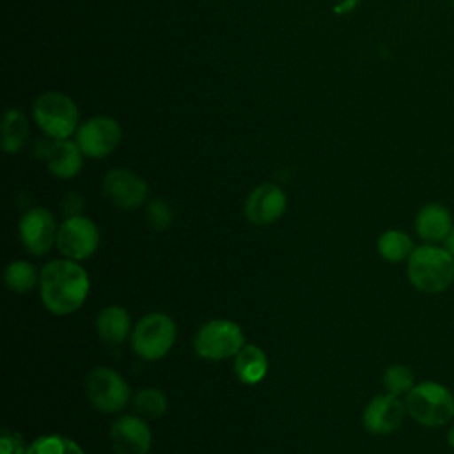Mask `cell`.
<instances>
[{
    "label": "cell",
    "instance_id": "obj_22",
    "mask_svg": "<svg viewBox=\"0 0 454 454\" xmlns=\"http://www.w3.org/2000/svg\"><path fill=\"white\" fill-rule=\"evenodd\" d=\"M383 387L388 394L397 395V397H406L408 392L417 385L415 381V372L404 365V364H392L385 369L383 372Z\"/></svg>",
    "mask_w": 454,
    "mask_h": 454
},
{
    "label": "cell",
    "instance_id": "obj_11",
    "mask_svg": "<svg viewBox=\"0 0 454 454\" xmlns=\"http://www.w3.org/2000/svg\"><path fill=\"white\" fill-rule=\"evenodd\" d=\"M59 227L46 207H32L20 220V238L27 252L44 255L57 243Z\"/></svg>",
    "mask_w": 454,
    "mask_h": 454
},
{
    "label": "cell",
    "instance_id": "obj_12",
    "mask_svg": "<svg viewBox=\"0 0 454 454\" xmlns=\"http://www.w3.org/2000/svg\"><path fill=\"white\" fill-rule=\"evenodd\" d=\"M103 193L119 209H137L147 197V184L128 168H112L103 177Z\"/></svg>",
    "mask_w": 454,
    "mask_h": 454
},
{
    "label": "cell",
    "instance_id": "obj_20",
    "mask_svg": "<svg viewBox=\"0 0 454 454\" xmlns=\"http://www.w3.org/2000/svg\"><path fill=\"white\" fill-rule=\"evenodd\" d=\"M2 149L5 153H18L28 137V122L27 117L20 110H7L2 119Z\"/></svg>",
    "mask_w": 454,
    "mask_h": 454
},
{
    "label": "cell",
    "instance_id": "obj_4",
    "mask_svg": "<svg viewBox=\"0 0 454 454\" xmlns=\"http://www.w3.org/2000/svg\"><path fill=\"white\" fill-rule=\"evenodd\" d=\"M176 340V325L163 312H151L138 319L131 333V348L144 360L163 358Z\"/></svg>",
    "mask_w": 454,
    "mask_h": 454
},
{
    "label": "cell",
    "instance_id": "obj_17",
    "mask_svg": "<svg viewBox=\"0 0 454 454\" xmlns=\"http://www.w3.org/2000/svg\"><path fill=\"white\" fill-rule=\"evenodd\" d=\"M129 314L121 305L105 307L96 319L98 339L110 348L122 344L129 333Z\"/></svg>",
    "mask_w": 454,
    "mask_h": 454
},
{
    "label": "cell",
    "instance_id": "obj_14",
    "mask_svg": "<svg viewBox=\"0 0 454 454\" xmlns=\"http://www.w3.org/2000/svg\"><path fill=\"white\" fill-rule=\"evenodd\" d=\"M287 206L284 190L271 183H262L254 188L245 200V215L255 225H270L277 222Z\"/></svg>",
    "mask_w": 454,
    "mask_h": 454
},
{
    "label": "cell",
    "instance_id": "obj_10",
    "mask_svg": "<svg viewBox=\"0 0 454 454\" xmlns=\"http://www.w3.org/2000/svg\"><path fill=\"white\" fill-rule=\"evenodd\" d=\"M74 142L83 156L103 158L110 154L121 142V126L115 119L106 115L92 117L78 128Z\"/></svg>",
    "mask_w": 454,
    "mask_h": 454
},
{
    "label": "cell",
    "instance_id": "obj_28",
    "mask_svg": "<svg viewBox=\"0 0 454 454\" xmlns=\"http://www.w3.org/2000/svg\"><path fill=\"white\" fill-rule=\"evenodd\" d=\"M360 0H340L339 5H335V12L337 14H346L349 11H353L358 5Z\"/></svg>",
    "mask_w": 454,
    "mask_h": 454
},
{
    "label": "cell",
    "instance_id": "obj_7",
    "mask_svg": "<svg viewBox=\"0 0 454 454\" xmlns=\"http://www.w3.org/2000/svg\"><path fill=\"white\" fill-rule=\"evenodd\" d=\"M85 392L92 406L103 413L121 411L129 401L128 383L108 367H96L87 374Z\"/></svg>",
    "mask_w": 454,
    "mask_h": 454
},
{
    "label": "cell",
    "instance_id": "obj_1",
    "mask_svg": "<svg viewBox=\"0 0 454 454\" xmlns=\"http://www.w3.org/2000/svg\"><path fill=\"white\" fill-rule=\"evenodd\" d=\"M89 287L90 282L85 268L73 259L50 261L39 273L43 305L57 316L78 310L87 300Z\"/></svg>",
    "mask_w": 454,
    "mask_h": 454
},
{
    "label": "cell",
    "instance_id": "obj_19",
    "mask_svg": "<svg viewBox=\"0 0 454 454\" xmlns=\"http://www.w3.org/2000/svg\"><path fill=\"white\" fill-rule=\"evenodd\" d=\"M376 248L380 257L388 262H406L415 250V243L404 231L387 229L380 234Z\"/></svg>",
    "mask_w": 454,
    "mask_h": 454
},
{
    "label": "cell",
    "instance_id": "obj_29",
    "mask_svg": "<svg viewBox=\"0 0 454 454\" xmlns=\"http://www.w3.org/2000/svg\"><path fill=\"white\" fill-rule=\"evenodd\" d=\"M442 247H443V248H447V252H449V254L454 257V225H452V229L449 231L447 238L443 239Z\"/></svg>",
    "mask_w": 454,
    "mask_h": 454
},
{
    "label": "cell",
    "instance_id": "obj_15",
    "mask_svg": "<svg viewBox=\"0 0 454 454\" xmlns=\"http://www.w3.org/2000/svg\"><path fill=\"white\" fill-rule=\"evenodd\" d=\"M452 225V213L442 202L424 204L415 216V232L424 243L429 245H442Z\"/></svg>",
    "mask_w": 454,
    "mask_h": 454
},
{
    "label": "cell",
    "instance_id": "obj_30",
    "mask_svg": "<svg viewBox=\"0 0 454 454\" xmlns=\"http://www.w3.org/2000/svg\"><path fill=\"white\" fill-rule=\"evenodd\" d=\"M445 440H447V445L454 450V426H450L447 429V434H445Z\"/></svg>",
    "mask_w": 454,
    "mask_h": 454
},
{
    "label": "cell",
    "instance_id": "obj_25",
    "mask_svg": "<svg viewBox=\"0 0 454 454\" xmlns=\"http://www.w3.org/2000/svg\"><path fill=\"white\" fill-rule=\"evenodd\" d=\"M145 218L154 231H165L172 223V209L165 200L154 199L147 204Z\"/></svg>",
    "mask_w": 454,
    "mask_h": 454
},
{
    "label": "cell",
    "instance_id": "obj_13",
    "mask_svg": "<svg viewBox=\"0 0 454 454\" xmlns=\"http://www.w3.org/2000/svg\"><path fill=\"white\" fill-rule=\"evenodd\" d=\"M108 438L115 454H147L151 447V429L140 415L115 419Z\"/></svg>",
    "mask_w": 454,
    "mask_h": 454
},
{
    "label": "cell",
    "instance_id": "obj_5",
    "mask_svg": "<svg viewBox=\"0 0 454 454\" xmlns=\"http://www.w3.org/2000/svg\"><path fill=\"white\" fill-rule=\"evenodd\" d=\"M34 119L37 126L53 140L67 138L76 129L78 108L69 96L50 90L35 99Z\"/></svg>",
    "mask_w": 454,
    "mask_h": 454
},
{
    "label": "cell",
    "instance_id": "obj_24",
    "mask_svg": "<svg viewBox=\"0 0 454 454\" xmlns=\"http://www.w3.org/2000/svg\"><path fill=\"white\" fill-rule=\"evenodd\" d=\"M133 406L142 419H160L167 411V397L160 388H144L137 392Z\"/></svg>",
    "mask_w": 454,
    "mask_h": 454
},
{
    "label": "cell",
    "instance_id": "obj_18",
    "mask_svg": "<svg viewBox=\"0 0 454 454\" xmlns=\"http://www.w3.org/2000/svg\"><path fill=\"white\" fill-rule=\"evenodd\" d=\"M234 372L245 385H255L268 372V356L255 344H245L234 356Z\"/></svg>",
    "mask_w": 454,
    "mask_h": 454
},
{
    "label": "cell",
    "instance_id": "obj_8",
    "mask_svg": "<svg viewBox=\"0 0 454 454\" xmlns=\"http://www.w3.org/2000/svg\"><path fill=\"white\" fill-rule=\"evenodd\" d=\"M98 245H99V231L90 218L83 215H74V216H67L59 225L57 248L67 259L85 261L96 252Z\"/></svg>",
    "mask_w": 454,
    "mask_h": 454
},
{
    "label": "cell",
    "instance_id": "obj_16",
    "mask_svg": "<svg viewBox=\"0 0 454 454\" xmlns=\"http://www.w3.org/2000/svg\"><path fill=\"white\" fill-rule=\"evenodd\" d=\"M44 160L50 172L60 179L74 177L83 163V153L76 142L67 138H59L48 144L44 151Z\"/></svg>",
    "mask_w": 454,
    "mask_h": 454
},
{
    "label": "cell",
    "instance_id": "obj_3",
    "mask_svg": "<svg viewBox=\"0 0 454 454\" xmlns=\"http://www.w3.org/2000/svg\"><path fill=\"white\" fill-rule=\"evenodd\" d=\"M408 417L424 427H442L454 419V394L438 381H419L404 397Z\"/></svg>",
    "mask_w": 454,
    "mask_h": 454
},
{
    "label": "cell",
    "instance_id": "obj_27",
    "mask_svg": "<svg viewBox=\"0 0 454 454\" xmlns=\"http://www.w3.org/2000/svg\"><path fill=\"white\" fill-rule=\"evenodd\" d=\"M74 200H78V195H76V193L67 195V197H66V200H64V211L67 213V216H74V215H78V211H80L82 202H78V204H76Z\"/></svg>",
    "mask_w": 454,
    "mask_h": 454
},
{
    "label": "cell",
    "instance_id": "obj_21",
    "mask_svg": "<svg viewBox=\"0 0 454 454\" xmlns=\"http://www.w3.org/2000/svg\"><path fill=\"white\" fill-rule=\"evenodd\" d=\"M4 280L11 291L23 294V293H28L34 289V286L39 282V275L28 261L18 259V261H12L5 268Z\"/></svg>",
    "mask_w": 454,
    "mask_h": 454
},
{
    "label": "cell",
    "instance_id": "obj_26",
    "mask_svg": "<svg viewBox=\"0 0 454 454\" xmlns=\"http://www.w3.org/2000/svg\"><path fill=\"white\" fill-rule=\"evenodd\" d=\"M28 445L21 434L14 429H2L0 434V454H27Z\"/></svg>",
    "mask_w": 454,
    "mask_h": 454
},
{
    "label": "cell",
    "instance_id": "obj_23",
    "mask_svg": "<svg viewBox=\"0 0 454 454\" xmlns=\"http://www.w3.org/2000/svg\"><path fill=\"white\" fill-rule=\"evenodd\" d=\"M27 454H83L82 447L62 434H43L28 445Z\"/></svg>",
    "mask_w": 454,
    "mask_h": 454
},
{
    "label": "cell",
    "instance_id": "obj_9",
    "mask_svg": "<svg viewBox=\"0 0 454 454\" xmlns=\"http://www.w3.org/2000/svg\"><path fill=\"white\" fill-rule=\"evenodd\" d=\"M406 404L403 397L392 395L388 392L374 395L364 408L362 422L364 427L376 436L392 434L397 431L406 419Z\"/></svg>",
    "mask_w": 454,
    "mask_h": 454
},
{
    "label": "cell",
    "instance_id": "obj_2",
    "mask_svg": "<svg viewBox=\"0 0 454 454\" xmlns=\"http://www.w3.org/2000/svg\"><path fill=\"white\" fill-rule=\"evenodd\" d=\"M410 284L424 294H440L454 284V257L442 245L422 243L406 261Z\"/></svg>",
    "mask_w": 454,
    "mask_h": 454
},
{
    "label": "cell",
    "instance_id": "obj_6",
    "mask_svg": "<svg viewBox=\"0 0 454 454\" xmlns=\"http://www.w3.org/2000/svg\"><path fill=\"white\" fill-rule=\"evenodd\" d=\"M245 346V335L239 325L229 319H211L199 328L193 339V349L206 360H223L236 356Z\"/></svg>",
    "mask_w": 454,
    "mask_h": 454
}]
</instances>
